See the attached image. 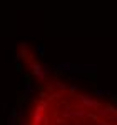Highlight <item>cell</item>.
I'll use <instances>...</instances> for the list:
<instances>
[{
    "label": "cell",
    "mask_w": 117,
    "mask_h": 125,
    "mask_svg": "<svg viewBox=\"0 0 117 125\" xmlns=\"http://www.w3.org/2000/svg\"><path fill=\"white\" fill-rule=\"evenodd\" d=\"M30 68H32V73L39 78V80H45V77H44V70H42V65H40V63L32 62V63H30Z\"/></svg>",
    "instance_id": "obj_1"
},
{
    "label": "cell",
    "mask_w": 117,
    "mask_h": 125,
    "mask_svg": "<svg viewBox=\"0 0 117 125\" xmlns=\"http://www.w3.org/2000/svg\"><path fill=\"white\" fill-rule=\"evenodd\" d=\"M23 88H25V94H23V97H25V98H29L30 94L34 92V88H32V83H30V80H25V83H23Z\"/></svg>",
    "instance_id": "obj_2"
},
{
    "label": "cell",
    "mask_w": 117,
    "mask_h": 125,
    "mask_svg": "<svg viewBox=\"0 0 117 125\" xmlns=\"http://www.w3.org/2000/svg\"><path fill=\"white\" fill-rule=\"evenodd\" d=\"M37 52L40 53V57H45V47L40 43V45H37Z\"/></svg>",
    "instance_id": "obj_3"
},
{
    "label": "cell",
    "mask_w": 117,
    "mask_h": 125,
    "mask_svg": "<svg viewBox=\"0 0 117 125\" xmlns=\"http://www.w3.org/2000/svg\"><path fill=\"white\" fill-rule=\"evenodd\" d=\"M69 90H70V92H75V90H77V85H70Z\"/></svg>",
    "instance_id": "obj_4"
},
{
    "label": "cell",
    "mask_w": 117,
    "mask_h": 125,
    "mask_svg": "<svg viewBox=\"0 0 117 125\" xmlns=\"http://www.w3.org/2000/svg\"><path fill=\"white\" fill-rule=\"evenodd\" d=\"M15 65H17V70H19V72H22V63L19 62V63H15Z\"/></svg>",
    "instance_id": "obj_5"
}]
</instances>
